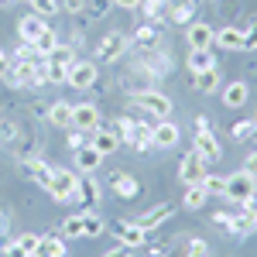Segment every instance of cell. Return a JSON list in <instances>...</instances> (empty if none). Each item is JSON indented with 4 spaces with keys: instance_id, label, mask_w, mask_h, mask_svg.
<instances>
[{
    "instance_id": "6da1fadb",
    "label": "cell",
    "mask_w": 257,
    "mask_h": 257,
    "mask_svg": "<svg viewBox=\"0 0 257 257\" xmlns=\"http://www.w3.org/2000/svg\"><path fill=\"white\" fill-rule=\"evenodd\" d=\"M223 196L230 199V202H237L243 209H250L257 199V175L250 168H240L233 175H226V189H223Z\"/></svg>"
},
{
    "instance_id": "7a4b0ae2",
    "label": "cell",
    "mask_w": 257,
    "mask_h": 257,
    "mask_svg": "<svg viewBox=\"0 0 257 257\" xmlns=\"http://www.w3.org/2000/svg\"><path fill=\"white\" fill-rule=\"evenodd\" d=\"M192 151H196V155L206 161V165H216V161L223 158L219 138L213 134V127H209V120H206V117H196V138H192Z\"/></svg>"
},
{
    "instance_id": "3957f363",
    "label": "cell",
    "mask_w": 257,
    "mask_h": 257,
    "mask_svg": "<svg viewBox=\"0 0 257 257\" xmlns=\"http://www.w3.org/2000/svg\"><path fill=\"white\" fill-rule=\"evenodd\" d=\"M76 189H79V175L76 172H69V168H55L52 172V182H48V196H52V202H72L76 199Z\"/></svg>"
},
{
    "instance_id": "277c9868",
    "label": "cell",
    "mask_w": 257,
    "mask_h": 257,
    "mask_svg": "<svg viewBox=\"0 0 257 257\" xmlns=\"http://www.w3.org/2000/svg\"><path fill=\"white\" fill-rule=\"evenodd\" d=\"M134 106L144 110V113H151V117H158V120L172 117V99L165 96V93H158V89H138L134 93Z\"/></svg>"
},
{
    "instance_id": "5b68a950",
    "label": "cell",
    "mask_w": 257,
    "mask_h": 257,
    "mask_svg": "<svg viewBox=\"0 0 257 257\" xmlns=\"http://www.w3.org/2000/svg\"><path fill=\"white\" fill-rule=\"evenodd\" d=\"M99 79V65L89 59H76L69 65V76H65V86H72V89H93Z\"/></svg>"
},
{
    "instance_id": "8992f818",
    "label": "cell",
    "mask_w": 257,
    "mask_h": 257,
    "mask_svg": "<svg viewBox=\"0 0 257 257\" xmlns=\"http://www.w3.org/2000/svg\"><path fill=\"white\" fill-rule=\"evenodd\" d=\"M127 48H131V38H127L123 31H110V35L96 45V59L110 65V62L123 59V55H127Z\"/></svg>"
},
{
    "instance_id": "52a82bcc",
    "label": "cell",
    "mask_w": 257,
    "mask_h": 257,
    "mask_svg": "<svg viewBox=\"0 0 257 257\" xmlns=\"http://www.w3.org/2000/svg\"><path fill=\"white\" fill-rule=\"evenodd\" d=\"M213 45H216L219 52H247V31L226 24V28H219L216 35H213Z\"/></svg>"
},
{
    "instance_id": "ba28073f",
    "label": "cell",
    "mask_w": 257,
    "mask_h": 257,
    "mask_svg": "<svg viewBox=\"0 0 257 257\" xmlns=\"http://www.w3.org/2000/svg\"><path fill=\"white\" fill-rule=\"evenodd\" d=\"M99 189H103V185H99L93 175H79V189H76V199H72V202H79L82 213H89V209H96L99 199H103Z\"/></svg>"
},
{
    "instance_id": "9c48e42d",
    "label": "cell",
    "mask_w": 257,
    "mask_h": 257,
    "mask_svg": "<svg viewBox=\"0 0 257 257\" xmlns=\"http://www.w3.org/2000/svg\"><path fill=\"white\" fill-rule=\"evenodd\" d=\"M96 127H99V106L96 103H76L72 106V131L93 134Z\"/></svg>"
},
{
    "instance_id": "30bf717a",
    "label": "cell",
    "mask_w": 257,
    "mask_h": 257,
    "mask_svg": "<svg viewBox=\"0 0 257 257\" xmlns=\"http://www.w3.org/2000/svg\"><path fill=\"white\" fill-rule=\"evenodd\" d=\"M189 31H185V41H189V52H202V48H213V35H216V28L213 24H206V21H192V24H185Z\"/></svg>"
},
{
    "instance_id": "8fae6325",
    "label": "cell",
    "mask_w": 257,
    "mask_h": 257,
    "mask_svg": "<svg viewBox=\"0 0 257 257\" xmlns=\"http://www.w3.org/2000/svg\"><path fill=\"white\" fill-rule=\"evenodd\" d=\"M141 69H144L151 79H158V76H168V72L175 69V62H172L168 52L155 48V52H144V55H141Z\"/></svg>"
},
{
    "instance_id": "7c38bea8",
    "label": "cell",
    "mask_w": 257,
    "mask_h": 257,
    "mask_svg": "<svg viewBox=\"0 0 257 257\" xmlns=\"http://www.w3.org/2000/svg\"><path fill=\"white\" fill-rule=\"evenodd\" d=\"M202 175H206V161L199 158L196 151H189L185 158L178 161V182H182V185H199Z\"/></svg>"
},
{
    "instance_id": "4fadbf2b",
    "label": "cell",
    "mask_w": 257,
    "mask_h": 257,
    "mask_svg": "<svg viewBox=\"0 0 257 257\" xmlns=\"http://www.w3.org/2000/svg\"><path fill=\"white\" fill-rule=\"evenodd\" d=\"M106 189H110L117 199H138L141 196V182L131 175V172H113L110 182H106Z\"/></svg>"
},
{
    "instance_id": "5bb4252c",
    "label": "cell",
    "mask_w": 257,
    "mask_h": 257,
    "mask_svg": "<svg viewBox=\"0 0 257 257\" xmlns=\"http://www.w3.org/2000/svg\"><path fill=\"white\" fill-rule=\"evenodd\" d=\"M21 165H24V175L31 178L35 185L48 189V182H52V172H55V165H48V161L41 158V155H31V158H24Z\"/></svg>"
},
{
    "instance_id": "9a60e30c",
    "label": "cell",
    "mask_w": 257,
    "mask_h": 257,
    "mask_svg": "<svg viewBox=\"0 0 257 257\" xmlns=\"http://www.w3.org/2000/svg\"><path fill=\"white\" fill-rule=\"evenodd\" d=\"M172 216H175V206H172V202H158V206H151L148 213L134 216V223H138L141 230H148V233H151L155 226H161L165 219H172Z\"/></svg>"
},
{
    "instance_id": "2e32d148",
    "label": "cell",
    "mask_w": 257,
    "mask_h": 257,
    "mask_svg": "<svg viewBox=\"0 0 257 257\" xmlns=\"http://www.w3.org/2000/svg\"><path fill=\"white\" fill-rule=\"evenodd\" d=\"M178 138H182V131H178V123H172V120H158L151 127V141H155V148H161V151L175 148Z\"/></svg>"
},
{
    "instance_id": "e0dca14e",
    "label": "cell",
    "mask_w": 257,
    "mask_h": 257,
    "mask_svg": "<svg viewBox=\"0 0 257 257\" xmlns=\"http://www.w3.org/2000/svg\"><path fill=\"white\" fill-rule=\"evenodd\" d=\"M45 28H48V21L31 11V14H24V18L18 21V38L28 41V45H35V41L41 38V31H45Z\"/></svg>"
},
{
    "instance_id": "ac0fdd59",
    "label": "cell",
    "mask_w": 257,
    "mask_h": 257,
    "mask_svg": "<svg viewBox=\"0 0 257 257\" xmlns=\"http://www.w3.org/2000/svg\"><path fill=\"white\" fill-rule=\"evenodd\" d=\"M89 144H93L99 155L106 158V155H113V151L120 148V138H117V131H113V127H103V123H99L96 131L89 134Z\"/></svg>"
},
{
    "instance_id": "d6986e66",
    "label": "cell",
    "mask_w": 257,
    "mask_h": 257,
    "mask_svg": "<svg viewBox=\"0 0 257 257\" xmlns=\"http://www.w3.org/2000/svg\"><path fill=\"white\" fill-rule=\"evenodd\" d=\"M247 96H250V86H247L243 79L226 82V86H223V106H226V110H240V106H247Z\"/></svg>"
},
{
    "instance_id": "ffe728a7",
    "label": "cell",
    "mask_w": 257,
    "mask_h": 257,
    "mask_svg": "<svg viewBox=\"0 0 257 257\" xmlns=\"http://www.w3.org/2000/svg\"><path fill=\"white\" fill-rule=\"evenodd\" d=\"M117 243H123V247H148V230H141L134 219H127V223L117 226Z\"/></svg>"
},
{
    "instance_id": "44dd1931",
    "label": "cell",
    "mask_w": 257,
    "mask_h": 257,
    "mask_svg": "<svg viewBox=\"0 0 257 257\" xmlns=\"http://www.w3.org/2000/svg\"><path fill=\"white\" fill-rule=\"evenodd\" d=\"M72 155H76V168H79L82 175H93L99 165H103V155H99L93 144H82L79 151H72Z\"/></svg>"
},
{
    "instance_id": "7402d4cb",
    "label": "cell",
    "mask_w": 257,
    "mask_h": 257,
    "mask_svg": "<svg viewBox=\"0 0 257 257\" xmlns=\"http://www.w3.org/2000/svg\"><path fill=\"white\" fill-rule=\"evenodd\" d=\"M131 41H134L138 48H144V52H155V48H161V28H155V24L148 21L144 28L134 31V38H131Z\"/></svg>"
},
{
    "instance_id": "603a6c76",
    "label": "cell",
    "mask_w": 257,
    "mask_h": 257,
    "mask_svg": "<svg viewBox=\"0 0 257 257\" xmlns=\"http://www.w3.org/2000/svg\"><path fill=\"white\" fill-rule=\"evenodd\" d=\"M192 86H196L202 96H213V93H219V65L206 69V72H196V76H192Z\"/></svg>"
},
{
    "instance_id": "cb8c5ba5",
    "label": "cell",
    "mask_w": 257,
    "mask_h": 257,
    "mask_svg": "<svg viewBox=\"0 0 257 257\" xmlns=\"http://www.w3.org/2000/svg\"><path fill=\"white\" fill-rule=\"evenodd\" d=\"M113 131H117V138H120V144H131L134 148V141H138V134H141V123L134 117H117L113 123H110Z\"/></svg>"
},
{
    "instance_id": "d4e9b609",
    "label": "cell",
    "mask_w": 257,
    "mask_h": 257,
    "mask_svg": "<svg viewBox=\"0 0 257 257\" xmlns=\"http://www.w3.org/2000/svg\"><path fill=\"white\" fill-rule=\"evenodd\" d=\"M72 106H76V103H69V99H55V103L48 106V123H55V127H72Z\"/></svg>"
},
{
    "instance_id": "484cf974",
    "label": "cell",
    "mask_w": 257,
    "mask_h": 257,
    "mask_svg": "<svg viewBox=\"0 0 257 257\" xmlns=\"http://www.w3.org/2000/svg\"><path fill=\"white\" fill-rule=\"evenodd\" d=\"M69 254V247H65V237H41V243H38V250L31 257H65Z\"/></svg>"
},
{
    "instance_id": "4316f807",
    "label": "cell",
    "mask_w": 257,
    "mask_h": 257,
    "mask_svg": "<svg viewBox=\"0 0 257 257\" xmlns=\"http://www.w3.org/2000/svg\"><path fill=\"white\" fill-rule=\"evenodd\" d=\"M192 14H196V0H175V4H168V21L172 24H192Z\"/></svg>"
},
{
    "instance_id": "83f0119b",
    "label": "cell",
    "mask_w": 257,
    "mask_h": 257,
    "mask_svg": "<svg viewBox=\"0 0 257 257\" xmlns=\"http://www.w3.org/2000/svg\"><path fill=\"white\" fill-rule=\"evenodd\" d=\"M62 237L65 240H82L86 237V213H72L62 219Z\"/></svg>"
},
{
    "instance_id": "f1b7e54d",
    "label": "cell",
    "mask_w": 257,
    "mask_h": 257,
    "mask_svg": "<svg viewBox=\"0 0 257 257\" xmlns=\"http://www.w3.org/2000/svg\"><path fill=\"white\" fill-rule=\"evenodd\" d=\"M185 65H189V72L196 76V72H206V69H213V65H216V55H213V48H202V52H189Z\"/></svg>"
},
{
    "instance_id": "f546056e",
    "label": "cell",
    "mask_w": 257,
    "mask_h": 257,
    "mask_svg": "<svg viewBox=\"0 0 257 257\" xmlns=\"http://www.w3.org/2000/svg\"><path fill=\"white\" fill-rule=\"evenodd\" d=\"M257 230V223H254V216H250V209H247V213H240V216H230V230H226V233H233V237H250V233H254Z\"/></svg>"
},
{
    "instance_id": "4dcf8cb0",
    "label": "cell",
    "mask_w": 257,
    "mask_h": 257,
    "mask_svg": "<svg viewBox=\"0 0 257 257\" xmlns=\"http://www.w3.org/2000/svg\"><path fill=\"white\" fill-rule=\"evenodd\" d=\"M206 199H209V192H206L202 185H185V196H182V206H185L189 213H196V209H202V206H206Z\"/></svg>"
},
{
    "instance_id": "1f68e13d",
    "label": "cell",
    "mask_w": 257,
    "mask_h": 257,
    "mask_svg": "<svg viewBox=\"0 0 257 257\" xmlns=\"http://www.w3.org/2000/svg\"><path fill=\"white\" fill-rule=\"evenodd\" d=\"M45 62H48V65H62V69H69V65L76 62V48L59 41V45H55V52H52V55H45Z\"/></svg>"
},
{
    "instance_id": "d6a6232c",
    "label": "cell",
    "mask_w": 257,
    "mask_h": 257,
    "mask_svg": "<svg viewBox=\"0 0 257 257\" xmlns=\"http://www.w3.org/2000/svg\"><path fill=\"white\" fill-rule=\"evenodd\" d=\"M141 11L151 24H158L165 14H168V0H141Z\"/></svg>"
},
{
    "instance_id": "836d02e7",
    "label": "cell",
    "mask_w": 257,
    "mask_h": 257,
    "mask_svg": "<svg viewBox=\"0 0 257 257\" xmlns=\"http://www.w3.org/2000/svg\"><path fill=\"white\" fill-rule=\"evenodd\" d=\"M103 233H106V219L99 216L96 209H89V213H86V237L96 240V237H103Z\"/></svg>"
},
{
    "instance_id": "e575fe53",
    "label": "cell",
    "mask_w": 257,
    "mask_h": 257,
    "mask_svg": "<svg viewBox=\"0 0 257 257\" xmlns=\"http://www.w3.org/2000/svg\"><path fill=\"white\" fill-rule=\"evenodd\" d=\"M55 45H59V31H55V28H45V31H41V38L35 41L38 55H52V52H55Z\"/></svg>"
},
{
    "instance_id": "d590c367",
    "label": "cell",
    "mask_w": 257,
    "mask_h": 257,
    "mask_svg": "<svg viewBox=\"0 0 257 257\" xmlns=\"http://www.w3.org/2000/svg\"><path fill=\"white\" fill-rule=\"evenodd\" d=\"M199 185H202L209 196H223V189H226V178H223V175H209V172H206Z\"/></svg>"
},
{
    "instance_id": "8d00e7d4",
    "label": "cell",
    "mask_w": 257,
    "mask_h": 257,
    "mask_svg": "<svg viewBox=\"0 0 257 257\" xmlns=\"http://www.w3.org/2000/svg\"><path fill=\"white\" fill-rule=\"evenodd\" d=\"M28 7L35 11V14H41V18H52V14H59V0H28Z\"/></svg>"
},
{
    "instance_id": "74e56055",
    "label": "cell",
    "mask_w": 257,
    "mask_h": 257,
    "mask_svg": "<svg viewBox=\"0 0 257 257\" xmlns=\"http://www.w3.org/2000/svg\"><path fill=\"white\" fill-rule=\"evenodd\" d=\"M110 7H113V0H86V14H89L93 21L106 18V14H110Z\"/></svg>"
},
{
    "instance_id": "f35d334b",
    "label": "cell",
    "mask_w": 257,
    "mask_h": 257,
    "mask_svg": "<svg viewBox=\"0 0 257 257\" xmlns=\"http://www.w3.org/2000/svg\"><path fill=\"white\" fill-rule=\"evenodd\" d=\"M14 243H18L24 254H35V250H38V243H41V233H21Z\"/></svg>"
},
{
    "instance_id": "ab89813d",
    "label": "cell",
    "mask_w": 257,
    "mask_h": 257,
    "mask_svg": "<svg viewBox=\"0 0 257 257\" xmlns=\"http://www.w3.org/2000/svg\"><path fill=\"white\" fill-rule=\"evenodd\" d=\"M230 134L237 141H247V138H254V120H237L233 127H230Z\"/></svg>"
},
{
    "instance_id": "60d3db41",
    "label": "cell",
    "mask_w": 257,
    "mask_h": 257,
    "mask_svg": "<svg viewBox=\"0 0 257 257\" xmlns=\"http://www.w3.org/2000/svg\"><path fill=\"white\" fill-rule=\"evenodd\" d=\"M18 138H21V127L11 123V120H4V123H0V141H4V144H14Z\"/></svg>"
},
{
    "instance_id": "b9f144b4",
    "label": "cell",
    "mask_w": 257,
    "mask_h": 257,
    "mask_svg": "<svg viewBox=\"0 0 257 257\" xmlns=\"http://www.w3.org/2000/svg\"><path fill=\"white\" fill-rule=\"evenodd\" d=\"M185 257H209V243L202 237H192L189 240V250H185Z\"/></svg>"
},
{
    "instance_id": "7bdbcfd3",
    "label": "cell",
    "mask_w": 257,
    "mask_h": 257,
    "mask_svg": "<svg viewBox=\"0 0 257 257\" xmlns=\"http://www.w3.org/2000/svg\"><path fill=\"white\" fill-rule=\"evenodd\" d=\"M151 148H155V141H151V127L141 123V134H138V141H134V151H151Z\"/></svg>"
},
{
    "instance_id": "ee69618b",
    "label": "cell",
    "mask_w": 257,
    "mask_h": 257,
    "mask_svg": "<svg viewBox=\"0 0 257 257\" xmlns=\"http://www.w3.org/2000/svg\"><path fill=\"white\" fill-rule=\"evenodd\" d=\"M11 59H24V62H31V59H38V48L35 45H28V41H21L18 48H14V55Z\"/></svg>"
},
{
    "instance_id": "f6af8a7d",
    "label": "cell",
    "mask_w": 257,
    "mask_h": 257,
    "mask_svg": "<svg viewBox=\"0 0 257 257\" xmlns=\"http://www.w3.org/2000/svg\"><path fill=\"white\" fill-rule=\"evenodd\" d=\"M59 7L65 14H82L86 11V0H59Z\"/></svg>"
},
{
    "instance_id": "bcb514c9",
    "label": "cell",
    "mask_w": 257,
    "mask_h": 257,
    "mask_svg": "<svg viewBox=\"0 0 257 257\" xmlns=\"http://www.w3.org/2000/svg\"><path fill=\"white\" fill-rule=\"evenodd\" d=\"M243 31H247V52H257V18H250V28Z\"/></svg>"
},
{
    "instance_id": "7dc6e473",
    "label": "cell",
    "mask_w": 257,
    "mask_h": 257,
    "mask_svg": "<svg viewBox=\"0 0 257 257\" xmlns=\"http://www.w3.org/2000/svg\"><path fill=\"white\" fill-rule=\"evenodd\" d=\"M82 144H89V138H86L82 131H72V134H69V148H72V151H79Z\"/></svg>"
},
{
    "instance_id": "c3c4849f",
    "label": "cell",
    "mask_w": 257,
    "mask_h": 257,
    "mask_svg": "<svg viewBox=\"0 0 257 257\" xmlns=\"http://www.w3.org/2000/svg\"><path fill=\"white\" fill-rule=\"evenodd\" d=\"M209 223H213L216 230H230V213H213V216H209Z\"/></svg>"
},
{
    "instance_id": "681fc988",
    "label": "cell",
    "mask_w": 257,
    "mask_h": 257,
    "mask_svg": "<svg viewBox=\"0 0 257 257\" xmlns=\"http://www.w3.org/2000/svg\"><path fill=\"white\" fill-rule=\"evenodd\" d=\"M0 250H4L7 257H31V254H24V250H21L18 243H0Z\"/></svg>"
},
{
    "instance_id": "f907efd6",
    "label": "cell",
    "mask_w": 257,
    "mask_h": 257,
    "mask_svg": "<svg viewBox=\"0 0 257 257\" xmlns=\"http://www.w3.org/2000/svg\"><path fill=\"white\" fill-rule=\"evenodd\" d=\"M11 52H4V48H0V79H4V76H7V69H11Z\"/></svg>"
},
{
    "instance_id": "816d5d0a",
    "label": "cell",
    "mask_w": 257,
    "mask_h": 257,
    "mask_svg": "<svg viewBox=\"0 0 257 257\" xmlns=\"http://www.w3.org/2000/svg\"><path fill=\"white\" fill-rule=\"evenodd\" d=\"M113 7H120V11H138L141 0H113Z\"/></svg>"
},
{
    "instance_id": "f5cc1de1",
    "label": "cell",
    "mask_w": 257,
    "mask_h": 257,
    "mask_svg": "<svg viewBox=\"0 0 257 257\" xmlns=\"http://www.w3.org/2000/svg\"><path fill=\"white\" fill-rule=\"evenodd\" d=\"M103 257H127V247H123V243H117V247H110Z\"/></svg>"
},
{
    "instance_id": "db71d44e",
    "label": "cell",
    "mask_w": 257,
    "mask_h": 257,
    "mask_svg": "<svg viewBox=\"0 0 257 257\" xmlns=\"http://www.w3.org/2000/svg\"><path fill=\"white\" fill-rule=\"evenodd\" d=\"M247 168H250V172H254V175H257V151H254V155H250V158H247Z\"/></svg>"
},
{
    "instance_id": "11a10c76",
    "label": "cell",
    "mask_w": 257,
    "mask_h": 257,
    "mask_svg": "<svg viewBox=\"0 0 257 257\" xmlns=\"http://www.w3.org/2000/svg\"><path fill=\"white\" fill-rule=\"evenodd\" d=\"M7 230V216H4V209H0V233Z\"/></svg>"
},
{
    "instance_id": "9f6ffc18",
    "label": "cell",
    "mask_w": 257,
    "mask_h": 257,
    "mask_svg": "<svg viewBox=\"0 0 257 257\" xmlns=\"http://www.w3.org/2000/svg\"><path fill=\"white\" fill-rule=\"evenodd\" d=\"M250 216H254V223H257V206H250Z\"/></svg>"
},
{
    "instance_id": "6f0895ef",
    "label": "cell",
    "mask_w": 257,
    "mask_h": 257,
    "mask_svg": "<svg viewBox=\"0 0 257 257\" xmlns=\"http://www.w3.org/2000/svg\"><path fill=\"white\" fill-rule=\"evenodd\" d=\"M7 4H14V0H0V7H7Z\"/></svg>"
},
{
    "instance_id": "680465c9",
    "label": "cell",
    "mask_w": 257,
    "mask_h": 257,
    "mask_svg": "<svg viewBox=\"0 0 257 257\" xmlns=\"http://www.w3.org/2000/svg\"><path fill=\"white\" fill-rule=\"evenodd\" d=\"M254 138H257V120H254Z\"/></svg>"
},
{
    "instance_id": "91938a15",
    "label": "cell",
    "mask_w": 257,
    "mask_h": 257,
    "mask_svg": "<svg viewBox=\"0 0 257 257\" xmlns=\"http://www.w3.org/2000/svg\"><path fill=\"white\" fill-rule=\"evenodd\" d=\"M0 257H7V254H4V250H0Z\"/></svg>"
},
{
    "instance_id": "94428289",
    "label": "cell",
    "mask_w": 257,
    "mask_h": 257,
    "mask_svg": "<svg viewBox=\"0 0 257 257\" xmlns=\"http://www.w3.org/2000/svg\"><path fill=\"white\" fill-rule=\"evenodd\" d=\"M168 4H175V0H168Z\"/></svg>"
}]
</instances>
